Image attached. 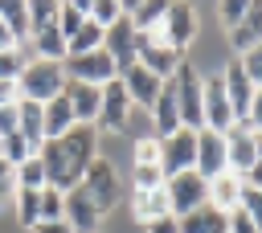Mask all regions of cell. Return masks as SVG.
I'll list each match as a JSON object with an SVG mask.
<instances>
[{
    "instance_id": "cell-39",
    "label": "cell",
    "mask_w": 262,
    "mask_h": 233,
    "mask_svg": "<svg viewBox=\"0 0 262 233\" xmlns=\"http://www.w3.org/2000/svg\"><path fill=\"white\" fill-rule=\"evenodd\" d=\"M217 16H221L225 33H233V29H237V20L246 16V4H242V0H225V4H217Z\"/></svg>"
},
{
    "instance_id": "cell-27",
    "label": "cell",
    "mask_w": 262,
    "mask_h": 233,
    "mask_svg": "<svg viewBox=\"0 0 262 233\" xmlns=\"http://www.w3.org/2000/svg\"><path fill=\"white\" fill-rule=\"evenodd\" d=\"M94 49H102V29L86 16L82 20V29L66 41V57H78V53H94Z\"/></svg>"
},
{
    "instance_id": "cell-15",
    "label": "cell",
    "mask_w": 262,
    "mask_h": 233,
    "mask_svg": "<svg viewBox=\"0 0 262 233\" xmlns=\"http://www.w3.org/2000/svg\"><path fill=\"white\" fill-rule=\"evenodd\" d=\"M119 82H123V90H127L131 106H147V110H151V102H156V98H160V90H164V82H160L151 69H143V65L123 69V74H119Z\"/></svg>"
},
{
    "instance_id": "cell-30",
    "label": "cell",
    "mask_w": 262,
    "mask_h": 233,
    "mask_svg": "<svg viewBox=\"0 0 262 233\" xmlns=\"http://www.w3.org/2000/svg\"><path fill=\"white\" fill-rule=\"evenodd\" d=\"M123 12H127V4H119V0H90V20L98 29H111Z\"/></svg>"
},
{
    "instance_id": "cell-37",
    "label": "cell",
    "mask_w": 262,
    "mask_h": 233,
    "mask_svg": "<svg viewBox=\"0 0 262 233\" xmlns=\"http://www.w3.org/2000/svg\"><path fill=\"white\" fill-rule=\"evenodd\" d=\"M237 208H242V213L250 217V225H254V229L262 233V192L246 184V188H242V204H237Z\"/></svg>"
},
{
    "instance_id": "cell-47",
    "label": "cell",
    "mask_w": 262,
    "mask_h": 233,
    "mask_svg": "<svg viewBox=\"0 0 262 233\" xmlns=\"http://www.w3.org/2000/svg\"><path fill=\"white\" fill-rule=\"evenodd\" d=\"M4 49H16V41H12V33L0 25V53H4Z\"/></svg>"
},
{
    "instance_id": "cell-10",
    "label": "cell",
    "mask_w": 262,
    "mask_h": 233,
    "mask_svg": "<svg viewBox=\"0 0 262 233\" xmlns=\"http://www.w3.org/2000/svg\"><path fill=\"white\" fill-rule=\"evenodd\" d=\"M135 45H139V33L131 29L127 12H123V16H119L111 29H102V53L115 61V69H119V74L135 65Z\"/></svg>"
},
{
    "instance_id": "cell-4",
    "label": "cell",
    "mask_w": 262,
    "mask_h": 233,
    "mask_svg": "<svg viewBox=\"0 0 262 233\" xmlns=\"http://www.w3.org/2000/svg\"><path fill=\"white\" fill-rule=\"evenodd\" d=\"M184 57L168 45V37H164V25L160 29H151V33H139V45H135V65H143V69H151L160 82H168L172 74H176V65H180Z\"/></svg>"
},
{
    "instance_id": "cell-29",
    "label": "cell",
    "mask_w": 262,
    "mask_h": 233,
    "mask_svg": "<svg viewBox=\"0 0 262 233\" xmlns=\"http://www.w3.org/2000/svg\"><path fill=\"white\" fill-rule=\"evenodd\" d=\"M16 221L25 225V229H33L37 221H41V192H33V188H16Z\"/></svg>"
},
{
    "instance_id": "cell-45",
    "label": "cell",
    "mask_w": 262,
    "mask_h": 233,
    "mask_svg": "<svg viewBox=\"0 0 262 233\" xmlns=\"http://www.w3.org/2000/svg\"><path fill=\"white\" fill-rule=\"evenodd\" d=\"M229 233H258L254 225H250V217L237 208V213H229Z\"/></svg>"
},
{
    "instance_id": "cell-6",
    "label": "cell",
    "mask_w": 262,
    "mask_h": 233,
    "mask_svg": "<svg viewBox=\"0 0 262 233\" xmlns=\"http://www.w3.org/2000/svg\"><path fill=\"white\" fill-rule=\"evenodd\" d=\"M164 192H168V208H172V217H184V213L209 204V180H201L196 172L168 176V180H164Z\"/></svg>"
},
{
    "instance_id": "cell-33",
    "label": "cell",
    "mask_w": 262,
    "mask_h": 233,
    "mask_svg": "<svg viewBox=\"0 0 262 233\" xmlns=\"http://www.w3.org/2000/svg\"><path fill=\"white\" fill-rule=\"evenodd\" d=\"M131 164H139V168H160V139H135Z\"/></svg>"
},
{
    "instance_id": "cell-21",
    "label": "cell",
    "mask_w": 262,
    "mask_h": 233,
    "mask_svg": "<svg viewBox=\"0 0 262 233\" xmlns=\"http://www.w3.org/2000/svg\"><path fill=\"white\" fill-rule=\"evenodd\" d=\"M258 41H262V4H246V16H242L237 29L229 33V45H233L237 57H242V53H250Z\"/></svg>"
},
{
    "instance_id": "cell-25",
    "label": "cell",
    "mask_w": 262,
    "mask_h": 233,
    "mask_svg": "<svg viewBox=\"0 0 262 233\" xmlns=\"http://www.w3.org/2000/svg\"><path fill=\"white\" fill-rule=\"evenodd\" d=\"M0 25L12 33L16 49L29 45V4H12V0H4V4H0Z\"/></svg>"
},
{
    "instance_id": "cell-23",
    "label": "cell",
    "mask_w": 262,
    "mask_h": 233,
    "mask_svg": "<svg viewBox=\"0 0 262 233\" xmlns=\"http://www.w3.org/2000/svg\"><path fill=\"white\" fill-rule=\"evenodd\" d=\"M131 213H135L139 225L168 217L172 208H168V192H164V184H160V188H147V192H131Z\"/></svg>"
},
{
    "instance_id": "cell-17",
    "label": "cell",
    "mask_w": 262,
    "mask_h": 233,
    "mask_svg": "<svg viewBox=\"0 0 262 233\" xmlns=\"http://www.w3.org/2000/svg\"><path fill=\"white\" fill-rule=\"evenodd\" d=\"M66 221H70L74 233H98L102 213L94 208V200H90L82 188H70V192H66Z\"/></svg>"
},
{
    "instance_id": "cell-48",
    "label": "cell",
    "mask_w": 262,
    "mask_h": 233,
    "mask_svg": "<svg viewBox=\"0 0 262 233\" xmlns=\"http://www.w3.org/2000/svg\"><path fill=\"white\" fill-rule=\"evenodd\" d=\"M254 147H258V159H262V131H254Z\"/></svg>"
},
{
    "instance_id": "cell-11",
    "label": "cell",
    "mask_w": 262,
    "mask_h": 233,
    "mask_svg": "<svg viewBox=\"0 0 262 233\" xmlns=\"http://www.w3.org/2000/svg\"><path fill=\"white\" fill-rule=\"evenodd\" d=\"M127 119H131V98L123 90V82H106L102 86V102H98V119H94V131H127Z\"/></svg>"
},
{
    "instance_id": "cell-28",
    "label": "cell",
    "mask_w": 262,
    "mask_h": 233,
    "mask_svg": "<svg viewBox=\"0 0 262 233\" xmlns=\"http://www.w3.org/2000/svg\"><path fill=\"white\" fill-rule=\"evenodd\" d=\"M164 8L168 4H131L127 8V20H131L135 33H151V29L164 25Z\"/></svg>"
},
{
    "instance_id": "cell-19",
    "label": "cell",
    "mask_w": 262,
    "mask_h": 233,
    "mask_svg": "<svg viewBox=\"0 0 262 233\" xmlns=\"http://www.w3.org/2000/svg\"><path fill=\"white\" fill-rule=\"evenodd\" d=\"M242 188H246V180L242 176H233V172H221L217 180H209V204L217 208V213H237V204H242Z\"/></svg>"
},
{
    "instance_id": "cell-7",
    "label": "cell",
    "mask_w": 262,
    "mask_h": 233,
    "mask_svg": "<svg viewBox=\"0 0 262 233\" xmlns=\"http://www.w3.org/2000/svg\"><path fill=\"white\" fill-rule=\"evenodd\" d=\"M61 69H66V82H86V86H98V90H102L106 82L119 78L115 61H111L102 49H94V53H78V57H66Z\"/></svg>"
},
{
    "instance_id": "cell-36",
    "label": "cell",
    "mask_w": 262,
    "mask_h": 233,
    "mask_svg": "<svg viewBox=\"0 0 262 233\" xmlns=\"http://www.w3.org/2000/svg\"><path fill=\"white\" fill-rule=\"evenodd\" d=\"M164 184V172L160 168H139L131 164V192H147V188H160Z\"/></svg>"
},
{
    "instance_id": "cell-5",
    "label": "cell",
    "mask_w": 262,
    "mask_h": 233,
    "mask_svg": "<svg viewBox=\"0 0 262 233\" xmlns=\"http://www.w3.org/2000/svg\"><path fill=\"white\" fill-rule=\"evenodd\" d=\"M90 200H94V208L106 217L115 204H119V196H123V184H119V172H115V164L111 159H94L90 168H86V176H82V184H78Z\"/></svg>"
},
{
    "instance_id": "cell-35",
    "label": "cell",
    "mask_w": 262,
    "mask_h": 233,
    "mask_svg": "<svg viewBox=\"0 0 262 233\" xmlns=\"http://www.w3.org/2000/svg\"><path fill=\"white\" fill-rule=\"evenodd\" d=\"M25 61H29L25 49H4L0 53V82H16L20 69H25Z\"/></svg>"
},
{
    "instance_id": "cell-12",
    "label": "cell",
    "mask_w": 262,
    "mask_h": 233,
    "mask_svg": "<svg viewBox=\"0 0 262 233\" xmlns=\"http://www.w3.org/2000/svg\"><path fill=\"white\" fill-rule=\"evenodd\" d=\"M225 164H229V172L242 176V180H246V172L258 164V147H254L250 123H233V127L225 131Z\"/></svg>"
},
{
    "instance_id": "cell-1",
    "label": "cell",
    "mask_w": 262,
    "mask_h": 233,
    "mask_svg": "<svg viewBox=\"0 0 262 233\" xmlns=\"http://www.w3.org/2000/svg\"><path fill=\"white\" fill-rule=\"evenodd\" d=\"M45 164V184L57 192H70L82 184L86 168L98 159V131L94 127H74L61 139H49L37 155Z\"/></svg>"
},
{
    "instance_id": "cell-34",
    "label": "cell",
    "mask_w": 262,
    "mask_h": 233,
    "mask_svg": "<svg viewBox=\"0 0 262 233\" xmlns=\"http://www.w3.org/2000/svg\"><path fill=\"white\" fill-rule=\"evenodd\" d=\"M66 217V192L41 188V221H61Z\"/></svg>"
},
{
    "instance_id": "cell-2",
    "label": "cell",
    "mask_w": 262,
    "mask_h": 233,
    "mask_svg": "<svg viewBox=\"0 0 262 233\" xmlns=\"http://www.w3.org/2000/svg\"><path fill=\"white\" fill-rule=\"evenodd\" d=\"M16 90H20V98H33V102L45 106L49 98H57V94L66 90V69H61V61L29 57L25 69H20V78H16Z\"/></svg>"
},
{
    "instance_id": "cell-38",
    "label": "cell",
    "mask_w": 262,
    "mask_h": 233,
    "mask_svg": "<svg viewBox=\"0 0 262 233\" xmlns=\"http://www.w3.org/2000/svg\"><path fill=\"white\" fill-rule=\"evenodd\" d=\"M237 65H242V74H246L254 86H262V41H258L250 53H242V57H237Z\"/></svg>"
},
{
    "instance_id": "cell-24",
    "label": "cell",
    "mask_w": 262,
    "mask_h": 233,
    "mask_svg": "<svg viewBox=\"0 0 262 233\" xmlns=\"http://www.w3.org/2000/svg\"><path fill=\"white\" fill-rule=\"evenodd\" d=\"M151 119H156V127H160V135H156V139H168V135H176V131H180V106H176V94H172V86H168V82H164L160 98L151 102Z\"/></svg>"
},
{
    "instance_id": "cell-22",
    "label": "cell",
    "mask_w": 262,
    "mask_h": 233,
    "mask_svg": "<svg viewBox=\"0 0 262 233\" xmlns=\"http://www.w3.org/2000/svg\"><path fill=\"white\" fill-rule=\"evenodd\" d=\"M176 221H180V233H229V217L217 213L213 204H201V208H192Z\"/></svg>"
},
{
    "instance_id": "cell-16",
    "label": "cell",
    "mask_w": 262,
    "mask_h": 233,
    "mask_svg": "<svg viewBox=\"0 0 262 233\" xmlns=\"http://www.w3.org/2000/svg\"><path fill=\"white\" fill-rule=\"evenodd\" d=\"M61 94L70 98L74 123H78V127H94V119H98V102H102V90H98V86H86V82H66Z\"/></svg>"
},
{
    "instance_id": "cell-49",
    "label": "cell",
    "mask_w": 262,
    "mask_h": 233,
    "mask_svg": "<svg viewBox=\"0 0 262 233\" xmlns=\"http://www.w3.org/2000/svg\"><path fill=\"white\" fill-rule=\"evenodd\" d=\"M0 147H4V135H0Z\"/></svg>"
},
{
    "instance_id": "cell-41",
    "label": "cell",
    "mask_w": 262,
    "mask_h": 233,
    "mask_svg": "<svg viewBox=\"0 0 262 233\" xmlns=\"http://www.w3.org/2000/svg\"><path fill=\"white\" fill-rule=\"evenodd\" d=\"M242 123H250V131H262V86H254V98H250Z\"/></svg>"
},
{
    "instance_id": "cell-8",
    "label": "cell",
    "mask_w": 262,
    "mask_h": 233,
    "mask_svg": "<svg viewBox=\"0 0 262 233\" xmlns=\"http://www.w3.org/2000/svg\"><path fill=\"white\" fill-rule=\"evenodd\" d=\"M201 114H205V131H217V135H225L237 123V114H233V106L225 98L221 74L217 78H201Z\"/></svg>"
},
{
    "instance_id": "cell-18",
    "label": "cell",
    "mask_w": 262,
    "mask_h": 233,
    "mask_svg": "<svg viewBox=\"0 0 262 233\" xmlns=\"http://www.w3.org/2000/svg\"><path fill=\"white\" fill-rule=\"evenodd\" d=\"M78 123H74V110H70V98L66 94H57V98H49L45 106H41V131H45V143L49 139H61L66 131H74Z\"/></svg>"
},
{
    "instance_id": "cell-3",
    "label": "cell",
    "mask_w": 262,
    "mask_h": 233,
    "mask_svg": "<svg viewBox=\"0 0 262 233\" xmlns=\"http://www.w3.org/2000/svg\"><path fill=\"white\" fill-rule=\"evenodd\" d=\"M176 106H180V127L184 131H205V114H201V74L192 69V61H180L176 74L168 78Z\"/></svg>"
},
{
    "instance_id": "cell-26",
    "label": "cell",
    "mask_w": 262,
    "mask_h": 233,
    "mask_svg": "<svg viewBox=\"0 0 262 233\" xmlns=\"http://www.w3.org/2000/svg\"><path fill=\"white\" fill-rule=\"evenodd\" d=\"M86 16H90V0H66V4H57V33L70 41L82 29Z\"/></svg>"
},
{
    "instance_id": "cell-46",
    "label": "cell",
    "mask_w": 262,
    "mask_h": 233,
    "mask_svg": "<svg viewBox=\"0 0 262 233\" xmlns=\"http://www.w3.org/2000/svg\"><path fill=\"white\" fill-rule=\"evenodd\" d=\"M246 184H250V188H258V192H262V159H258V164H254V168H250V172H246Z\"/></svg>"
},
{
    "instance_id": "cell-42",
    "label": "cell",
    "mask_w": 262,
    "mask_h": 233,
    "mask_svg": "<svg viewBox=\"0 0 262 233\" xmlns=\"http://www.w3.org/2000/svg\"><path fill=\"white\" fill-rule=\"evenodd\" d=\"M16 127H20V114H16V102H12V106H0V135L8 139V135H16Z\"/></svg>"
},
{
    "instance_id": "cell-44",
    "label": "cell",
    "mask_w": 262,
    "mask_h": 233,
    "mask_svg": "<svg viewBox=\"0 0 262 233\" xmlns=\"http://www.w3.org/2000/svg\"><path fill=\"white\" fill-rule=\"evenodd\" d=\"M33 233H74V229H70V221L61 217V221H37Z\"/></svg>"
},
{
    "instance_id": "cell-9",
    "label": "cell",
    "mask_w": 262,
    "mask_h": 233,
    "mask_svg": "<svg viewBox=\"0 0 262 233\" xmlns=\"http://www.w3.org/2000/svg\"><path fill=\"white\" fill-rule=\"evenodd\" d=\"M192 164H196V131L180 127L176 135L160 139V172H164V180L180 176V172H192Z\"/></svg>"
},
{
    "instance_id": "cell-14",
    "label": "cell",
    "mask_w": 262,
    "mask_h": 233,
    "mask_svg": "<svg viewBox=\"0 0 262 233\" xmlns=\"http://www.w3.org/2000/svg\"><path fill=\"white\" fill-rule=\"evenodd\" d=\"M192 172L201 180H217L221 172H229V164H225V135L196 131V164H192Z\"/></svg>"
},
{
    "instance_id": "cell-32",
    "label": "cell",
    "mask_w": 262,
    "mask_h": 233,
    "mask_svg": "<svg viewBox=\"0 0 262 233\" xmlns=\"http://www.w3.org/2000/svg\"><path fill=\"white\" fill-rule=\"evenodd\" d=\"M0 159H8L12 168H20L25 159H37V151H33L20 135H8V139H4V147H0Z\"/></svg>"
},
{
    "instance_id": "cell-13",
    "label": "cell",
    "mask_w": 262,
    "mask_h": 233,
    "mask_svg": "<svg viewBox=\"0 0 262 233\" xmlns=\"http://www.w3.org/2000/svg\"><path fill=\"white\" fill-rule=\"evenodd\" d=\"M196 8L192 4H168L164 8V37H168V45L184 57V49L196 41Z\"/></svg>"
},
{
    "instance_id": "cell-40",
    "label": "cell",
    "mask_w": 262,
    "mask_h": 233,
    "mask_svg": "<svg viewBox=\"0 0 262 233\" xmlns=\"http://www.w3.org/2000/svg\"><path fill=\"white\" fill-rule=\"evenodd\" d=\"M16 196V168L8 159H0V204Z\"/></svg>"
},
{
    "instance_id": "cell-20",
    "label": "cell",
    "mask_w": 262,
    "mask_h": 233,
    "mask_svg": "<svg viewBox=\"0 0 262 233\" xmlns=\"http://www.w3.org/2000/svg\"><path fill=\"white\" fill-rule=\"evenodd\" d=\"M221 86H225V98H229V106H233V114H237V123H242V119H246V106H250V98H254V82L242 74L237 61H229V69L221 74Z\"/></svg>"
},
{
    "instance_id": "cell-31",
    "label": "cell",
    "mask_w": 262,
    "mask_h": 233,
    "mask_svg": "<svg viewBox=\"0 0 262 233\" xmlns=\"http://www.w3.org/2000/svg\"><path fill=\"white\" fill-rule=\"evenodd\" d=\"M16 188H33V192L49 188V184H45V164H41V159H25V164L16 168Z\"/></svg>"
},
{
    "instance_id": "cell-43",
    "label": "cell",
    "mask_w": 262,
    "mask_h": 233,
    "mask_svg": "<svg viewBox=\"0 0 262 233\" xmlns=\"http://www.w3.org/2000/svg\"><path fill=\"white\" fill-rule=\"evenodd\" d=\"M143 229H147V233H180V221L168 213V217H160V221H147Z\"/></svg>"
}]
</instances>
